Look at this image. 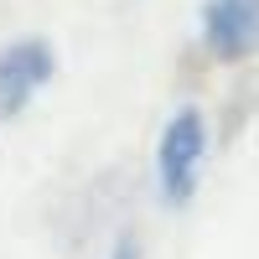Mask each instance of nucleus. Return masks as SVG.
Masks as SVG:
<instances>
[{
	"instance_id": "2",
	"label": "nucleus",
	"mask_w": 259,
	"mask_h": 259,
	"mask_svg": "<svg viewBox=\"0 0 259 259\" xmlns=\"http://www.w3.org/2000/svg\"><path fill=\"white\" fill-rule=\"evenodd\" d=\"M202 41L223 62L249 57L259 47V0H202Z\"/></svg>"
},
{
	"instance_id": "4",
	"label": "nucleus",
	"mask_w": 259,
	"mask_h": 259,
	"mask_svg": "<svg viewBox=\"0 0 259 259\" xmlns=\"http://www.w3.org/2000/svg\"><path fill=\"white\" fill-rule=\"evenodd\" d=\"M109 259H140V244H135V239H119V244H114V254H109Z\"/></svg>"
},
{
	"instance_id": "1",
	"label": "nucleus",
	"mask_w": 259,
	"mask_h": 259,
	"mask_svg": "<svg viewBox=\"0 0 259 259\" xmlns=\"http://www.w3.org/2000/svg\"><path fill=\"white\" fill-rule=\"evenodd\" d=\"M202 156H207V119L202 109H177L161 130V145H156V187L171 207L192 202L197 192V171H202Z\"/></svg>"
},
{
	"instance_id": "3",
	"label": "nucleus",
	"mask_w": 259,
	"mask_h": 259,
	"mask_svg": "<svg viewBox=\"0 0 259 259\" xmlns=\"http://www.w3.org/2000/svg\"><path fill=\"white\" fill-rule=\"evenodd\" d=\"M52 78V47L41 36H21L0 52V114L26 109V99Z\"/></svg>"
}]
</instances>
